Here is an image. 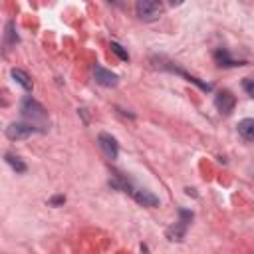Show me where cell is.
Wrapping results in <instances>:
<instances>
[{
	"mask_svg": "<svg viewBox=\"0 0 254 254\" xmlns=\"http://www.w3.org/2000/svg\"><path fill=\"white\" fill-rule=\"evenodd\" d=\"M20 111H22V115L26 117V119H30V125H34V123H44L46 121V109L38 103V101H34L32 97H26L24 101H22V105H20Z\"/></svg>",
	"mask_w": 254,
	"mask_h": 254,
	"instance_id": "1",
	"label": "cell"
},
{
	"mask_svg": "<svg viewBox=\"0 0 254 254\" xmlns=\"http://www.w3.org/2000/svg\"><path fill=\"white\" fill-rule=\"evenodd\" d=\"M38 129L34 127V125H30V123H10L8 127H6V135H8V139H12V141H16V139H26V137H30L32 133H36Z\"/></svg>",
	"mask_w": 254,
	"mask_h": 254,
	"instance_id": "3",
	"label": "cell"
},
{
	"mask_svg": "<svg viewBox=\"0 0 254 254\" xmlns=\"http://www.w3.org/2000/svg\"><path fill=\"white\" fill-rule=\"evenodd\" d=\"M93 77L99 85H105V87H115L117 85V75L111 73L109 69L101 67V65H95L93 67Z\"/></svg>",
	"mask_w": 254,
	"mask_h": 254,
	"instance_id": "6",
	"label": "cell"
},
{
	"mask_svg": "<svg viewBox=\"0 0 254 254\" xmlns=\"http://www.w3.org/2000/svg\"><path fill=\"white\" fill-rule=\"evenodd\" d=\"M12 77H14L24 89H32V79H30V75H28L26 71H22V69H12Z\"/></svg>",
	"mask_w": 254,
	"mask_h": 254,
	"instance_id": "9",
	"label": "cell"
},
{
	"mask_svg": "<svg viewBox=\"0 0 254 254\" xmlns=\"http://www.w3.org/2000/svg\"><path fill=\"white\" fill-rule=\"evenodd\" d=\"M234 103H236V99H234V95H232L228 89H220V91L214 95V105H216V109H218L220 113H224V115L234 109Z\"/></svg>",
	"mask_w": 254,
	"mask_h": 254,
	"instance_id": "4",
	"label": "cell"
},
{
	"mask_svg": "<svg viewBox=\"0 0 254 254\" xmlns=\"http://www.w3.org/2000/svg\"><path fill=\"white\" fill-rule=\"evenodd\" d=\"M242 87H244V91H246L250 97H254V77H244Z\"/></svg>",
	"mask_w": 254,
	"mask_h": 254,
	"instance_id": "11",
	"label": "cell"
},
{
	"mask_svg": "<svg viewBox=\"0 0 254 254\" xmlns=\"http://www.w3.org/2000/svg\"><path fill=\"white\" fill-rule=\"evenodd\" d=\"M238 133L242 139L246 141H254V119L252 117H246L238 123Z\"/></svg>",
	"mask_w": 254,
	"mask_h": 254,
	"instance_id": "8",
	"label": "cell"
},
{
	"mask_svg": "<svg viewBox=\"0 0 254 254\" xmlns=\"http://www.w3.org/2000/svg\"><path fill=\"white\" fill-rule=\"evenodd\" d=\"M65 198L64 196H56V198H52V204H60V202H64Z\"/></svg>",
	"mask_w": 254,
	"mask_h": 254,
	"instance_id": "13",
	"label": "cell"
},
{
	"mask_svg": "<svg viewBox=\"0 0 254 254\" xmlns=\"http://www.w3.org/2000/svg\"><path fill=\"white\" fill-rule=\"evenodd\" d=\"M135 10H137V16L145 22H151V20H157L163 12V4L157 2V0H139L135 4Z\"/></svg>",
	"mask_w": 254,
	"mask_h": 254,
	"instance_id": "2",
	"label": "cell"
},
{
	"mask_svg": "<svg viewBox=\"0 0 254 254\" xmlns=\"http://www.w3.org/2000/svg\"><path fill=\"white\" fill-rule=\"evenodd\" d=\"M97 143H99V147H101V151H103V155H105L107 159H117L119 147H117V141H115L111 135L101 133V135L97 137Z\"/></svg>",
	"mask_w": 254,
	"mask_h": 254,
	"instance_id": "5",
	"label": "cell"
},
{
	"mask_svg": "<svg viewBox=\"0 0 254 254\" xmlns=\"http://www.w3.org/2000/svg\"><path fill=\"white\" fill-rule=\"evenodd\" d=\"M111 50L121 58V60H129V56H127V52H123V48L117 44V42H111Z\"/></svg>",
	"mask_w": 254,
	"mask_h": 254,
	"instance_id": "12",
	"label": "cell"
},
{
	"mask_svg": "<svg viewBox=\"0 0 254 254\" xmlns=\"http://www.w3.org/2000/svg\"><path fill=\"white\" fill-rule=\"evenodd\" d=\"M131 194H133V198H135L139 204H143V206H159V198H157L151 190H147V189H133Z\"/></svg>",
	"mask_w": 254,
	"mask_h": 254,
	"instance_id": "7",
	"label": "cell"
},
{
	"mask_svg": "<svg viewBox=\"0 0 254 254\" xmlns=\"http://www.w3.org/2000/svg\"><path fill=\"white\" fill-rule=\"evenodd\" d=\"M6 163H8L16 173H24V171H26V165H24V163L20 161V157H16V155H10V153H8V155H6Z\"/></svg>",
	"mask_w": 254,
	"mask_h": 254,
	"instance_id": "10",
	"label": "cell"
}]
</instances>
